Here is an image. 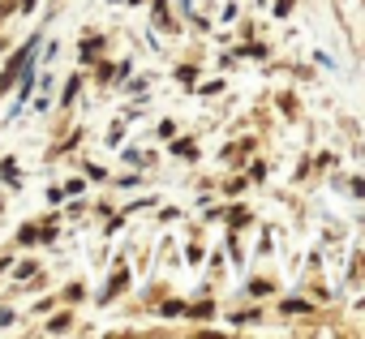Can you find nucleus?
Wrapping results in <instances>:
<instances>
[{
	"instance_id": "f257e3e1",
	"label": "nucleus",
	"mask_w": 365,
	"mask_h": 339,
	"mask_svg": "<svg viewBox=\"0 0 365 339\" xmlns=\"http://www.w3.org/2000/svg\"><path fill=\"white\" fill-rule=\"evenodd\" d=\"M125 279H129V275H125V271H116V275H112V283L103 288V301H112V296H116V292L125 288Z\"/></svg>"
},
{
	"instance_id": "f03ea898",
	"label": "nucleus",
	"mask_w": 365,
	"mask_h": 339,
	"mask_svg": "<svg viewBox=\"0 0 365 339\" xmlns=\"http://www.w3.org/2000/svg\"><path fill=\"white\" fill-rule=\"evenodd\" d=\"M305 309H309L305 301H288V305H284V313H305Z\"/></svg>"
},
{
	"instance_id": "7ed1b4c3",
	"label": "nucleus",
	"mask_w": 365,
	"mask_h": 339,
	"mask_svg": "<svg viewBox=\"0 0 365 339\" xmlns=\"http://www.w3.org/2000/svg\"><path fill=\"white\" fill-rule=\"evenodd\" d=\"M31 5H35V0H22V9H31Z\"/></svg>"
}]
</instances>
